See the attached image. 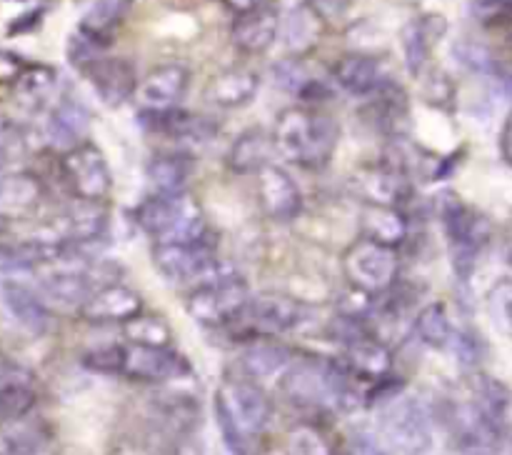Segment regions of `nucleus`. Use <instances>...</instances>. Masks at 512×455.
<instances>
[{
    "label": "nucleus",
    "mask_w": 512,
    "mask_h": 455,
    "mask_svg": "<svg viewBox=\"0 0 512 455\" xmlns=\"http://www.w3.org/2000/svg\"><path fill=\"white\" fill-rule=\"evenodd\" d=\"M215 420L230 453L255 455V440L273 420V403L253 378H225L213 398Z\"/></svg>",
    "instance_id": "obj_1"
},
{
    "label": "nucleus",
    "mask_w": 512,
    "mask_h": 455,
    "mask_svg": "<svg viewBox=\"0 0 512 455\" xmlns=\"http://www.w3.org/2000/svg\"><path fill=\"white\" fill-rule=\"evenodd\" d=\"M280 388L290 403L305 410H353L358 405L353 378L333 360H303L290 365Z\"/></svg>",
    "instance_id": "obj_2"
},
{
    "label": "nucleus",
    "mask_w": 512,
    "mask_h": 455,
    "mask_svg": "<svg viewBox=\"0 0 512 455\" xmlns=\"http://www.w3.org/2000/svg\"><path fill=\"white\" fill-rule=\"evenodd\" d=\"M340 128L330 115L305 108H288L275 123V150L300 168H323L333 158Z\"/></svg>",
    "instance_id": "obj_3"
},
{
    "label": "nucleus",
    "mask_w": 512,
    "mask_h": 455,
    "mask_svg": "<svg viewBox=\"0 0 512 455\" xmlns=\"http://www.w3.org/2000/svg\"><path fill=\"white\" fill-rule=\"evenodd\" d=\"M135 220L155 243H185V240L205 238L200 205L188 193L153 195L138 205Z\"/></svg>",
    "instance_id": "obj_4"
},
{
    "label": "nucleus",
    "mask_w": 512,
    "mask_h": 455,
    "mask_svg": "<svg viewBox=\"0 0 512 455\" xmlns=\"http://www.w3.org/2000/svg\"><path fill=\"white\" fill-rule=\"evenodd\" d=\"M383 438L403 455H428L433 448V420L423 400L398 393L378 405Z\"/></svg>",
    "instance_id": "obj_5"
},
{
    "label": "nucleus",
    "mask_w": 512,
    "mask_h": 455,
    "mask_svg": "<svg viewBox=\"0 0 512 455\" xmlns=\"http://www.w3.org/2000/svg\"><path fill=\"white\" fill-rule=\"evenodd\" d=\"M445 428L460 455H500L505 425L490 418L473 398L450 400L445 408Z\"/></svg>",
    "instance_id": "obj_6"
},
{
    "label": "nucleus",
    "mask_w": 512,
    "mask_h": 455,
    "mask_svg": "<svg viewBox=\"0 0 512 455\" xmlns=\"http://www.w3.org/2000/svg\"><path fill=\"white\" fill-rule=\"evenodd\" d=\"M443 223L453 250L455 273L468 278L475 268V260L490 240V220L470 205L460 203L458 198H448V203L443 205Z\"/></svg>",
    "instance_id": "obj_7"
},
{
    "label": "nucleus",
    "mask_w": 512,
    "mask_h": 455,
    "mask_svg": "<svg viewBox=\"0 0 512 455\" xmlns=\"http://www.w3.org/2000/svg\"><path fill=\"white\" fill-rule=\"evenodd\" d=\"M343 273L360 293H385L398 280V255L395 248L363 238L345 250Z\"/></svg>",
    "instance_id": "obj_8"
},
{
    "label": "nucleus",
    "mask_w": 512,
    "mask_h": 455,
    "mask_svg": "<svg viewBox=\"0 0 512 455\" xmlns=\"http://www.w3.org/2000/svg\"><path fill=\"white\" fill-rule=\"evenodd\" d=\"M248 303V285L233 275H225L200 285L188 295V313L203 325H223L243 313Z\"/></svg>",
    "instance_id": "obj_9"
},
{
    "label": "nucleus",
    "mask_w": 512,
    "mask_h": 455,
    "mask_svg": "<svg viewBox=\"0 0 512 455\" xmlns=\"http://www.w3.org/2000/svg\"><path fill=\"white\" fill-rule=\"evenodd\" d=\"M63 175L70 190L85 203L103 200L113 185V175H110V165L103 150L90 143H80L78 148L63 155Z\"/></svg>",
    "instance_id": "obj_10"
},
{
    "label": "nucleus",
    "mask_w": 512,
    "mask_h": 455,
    "mask_svg": "<svg viewBox=\"0 0 512 455\" xmlns=\"http://www.w3.org/2000/svg\"><path fill=\"white\" fill-rule=\"evenodd\" d=\"M138 383H170L190 375L188 363L173 348H150V345H123L120 350V370Z\"/></svg>",
    "instance_id": "obj_11"
},
{
    "label": "nucleus",
    "mask_w": 512,
    "mask_h": 455,
    "mask_svg": "<svg viewBox=\"0 0 512 455\" xmlns=\"http://www.w3.org/2000/svg\"><path fill=\"white\" fill-rule=\"evenodd\" d=\"M345 325L348 328H340L338 335L345 345L348 368L355 375H360V378L378 380V383L388 378L390 368H393V355H390V350L378 338L365 333L355 318H345Z\"/></svg>",
    "instance_id": "obj_12"
},
{
    "label": "nucleus",
    "mask_w": 512,
    "mask_h": 455,
    "mask_svg": "<svg viewBox=\"0 0 512 455\" xmlns=\"http://www.w3.org/2000/svg\"><path fill=\"white\" fill-rule=\"evenodd\" d=\"M153 263L168 280H190L215 265V250L205 238L185 243H155Z\"/></svg>",
    "instance_id": "obj_13"
},
{
    "label": "nucleus",
    "mask_w": 512,
    "mask_h": 455,
    "mask_svg": "<svg viewBox=\"0 0 512 455\" xmlns=\"http://www.w3.org/2000/svg\"><path fill=\"white\" fill-rule=\"evenodd\" d=\"M188 85L190 70L183 63L158 65L138 85L135 98L145 113H165V110H175V105L185 98Z\"/></svg>",
    "instance_id": "obj_14"
},
{
    "label": "nucleus",
    "mask_w": 512,
    "mask_h": 455,
    "mask_svg": "<svg viewBox=\"0 0 512 455\" xmlns=\"http://www.w3.org/2000/svg\"><path fill=\"white\" fill-rule=\"evenodd\" d=\"M83 73L108 108H120L138 93V75L125 58H98L85 65Z\"/></svg>",
    "instance_id": "obj_15"
},
{
    "label": "nucleus",
    "mask_w": 512,
    "mask_h": 455,
    "mask_svg": "<svg viewBox=\"0 0 512 455\" xmlns=\"http://www.w3.org/2000/svg\"><path fill=\"white\" fill-rule=\"evenodd\" d=\"M260 208L273 220H293L303 210V193L298 183L278 165H265L258 173Z\"/></svg>",
    "instance_id": "obj_16"
},
{
    "label": "nucleus",
    "mask_w": 512,
    "mask_h": 455,
    "mask_svg": "<svg viewBox=\"0 0 512 455\" xmlns=\"http://www.w3.org/2000/svg\"><path fill=\"white\" fill-rule=\"evenodd\" d=\"M38 400L35 375L10 360H0V423L28 418Z\"/></svg>",
    "instance_id": "obj_17"
},
{
    "label": "nucleus",
    "mask_w": 512,
    "mask_h": 455,
    "mask_svg": "<svg viewBox=\"0 0 512 455\" xmlns=\"http://www.w3.org/2000/svg\"><path fill=\"white\" fill-rule=\"evenodd\" d=\"M140 313H143L140 295L120 283H108L98 288L80 308V315L90 323H128Z\"/></svg>",
    "instance_id": "obj_18"
},
{
    "label": "nucleus",
    "mask_w": 512,
    "mask_h": 455,
    "mask_svg": "<svg viewBox=\"0 0 512 455\" xmlns=\"http://www.w3.org/2000/svg\"><path fill=\"white\" fill-rule=\"evenodd\" d=\"M445 30H448V20L440 13H425L420 18H413L403 28V53L405 65L413 75H420L428 65L430 53L435 45L443 40Z\"/></svg>",
    "instance_id": "obj_19"
},
{
    "label": "nucleus",
    "mask_w": 512,
    "mask_h": 455,
    "mask_svg": "<svg viewBox=\"0 0 512 455\" xmlns=\"http://www.w3.org/2000/svg\"><path fill=\"white\" fill-rule=\"evenodd\" d=\"M253 328L263 335H280L300 320V303L285 293H260L245 308Z\"/></svg>",
    "instance_id": "obj_20"
},
{
    "label": "nucleus",
    "mask_w": 512,
    "mask_h": 455,
    "mask_svg": "<svg viewBox=\"0 0 512 455\" xmlns=\"http://www.w3.org/2000/svg\"><path fill=\"white\" fill-rule=\"evenodd\" d=\"M355 190L370 205H388V208H398L410 193L403 168H398V165L363 168L360 173H355Z\"/></svg>",
    "instance_id": "obj_21"
},
{
    "label": "nucleus",
    "mask_w": 512,
    "mask_h": 455,
    "mask_svg": "<svg viewBox=\"0 0 512 455\" xmlns=\"http://www.w3.org/2000/svg\"><path fill=\"white\" fill-rule=\"evenodd\" d=\"M43 285V295L53 305H63V308H83L88 303L90 295L95 293V285L90 275L83 268H55L48 275L40 278Z\"/></svg>",
    "instance_id": "obj_22"
},
{
    "label": "nucleus",
    "mask_w": 512,
    "mask_h": 455,
    "mask_svg": "<svg viewBox=\"0 0 512 455\" xmlns=\"http://www.w3.org/2000/svg\"><path fill=\"white\" fill-rule=\"evenodd\" d=\"M260 78L253 70L245 68H230L215 75L205 88V100L215 108H243L258 93Z\"/></svg>",
    "instance_id": "obj_23"
},
{
    "label": "nucleus",
    "mask_w": 512,
    "mask_h": 455,
    "mask_svg": "<svg viewBox=\"0 0 512 455\" xmlns=\"http://www.w3.org/2000/svg\"><path fill=\"white\" fill-rule=\"evenodd\" d=\"M0 295H3V303L5 308H8V313L13 315L25 330H30V333L35 335L48 330L50 325L48 305H45V300L40 298L33 288L18 283V280H8V283H3Z\"/></svg>",
    "instance_id": "obj_24"
},
{
    "label": "nucleus",
    "mask_w": 512,
    "mask_h": 455,
    "mask_svg": "<svg viewBox=\"0 0 512 455\" xmlns=\"http://www.w3.org/2000/svg\"><path fill=\"white\" fill-rule=\"evenodd\" d=\"M280 20L278 13L270 8L253 10L235 18L233 23V43L243 53H265L278 38Z\"/></svg>",
    "instance_id": "obj_25"
},
{
    "label": "nucleus",
    "mask_w": 512,
    "mask_h": 455,
    "mask_svg": "<svg viewBox=\"0 0 512 455\" xmlns=\"http://www.w3.org/2000/svg\"><path fill=\"white\" fill-rule=\"evenodd\" d=\"M275 150V140L263 128H248L233 140L228 150V168L238 175L260 173L270 165V155Z\"/></svg>",
    "instance_id": "obj_26"
},
{
    "label": "nucleus",
    "mask_w": 512,
    "mask_h": 455,
    "mask_svg": "<svg viewBox=\"0 0 512 455\" xmlns=\"http://www.w3.org/2000/svg\"><path fill=\"white\" fill-rule=\"evenodd\" d=\"M88 125V108L75 98H63L48 118V138L55 148H63L68 153V150L78 148Z\"/></svg>",
    "instance_id": "obj_27"
},
{
    "label": "nucleus",
    "mask_w": 512,
    "mask_h": 455,
    "mask_svg": "<svg viewBox=\"0 0 512 455\" xmlns=\"http://www.w3.org/2000/svg\"><path fill=\"white\" fill-rule=\"evenodd\" d=\"M333 75L340 88L350 95L378 93L385 85L380 60L370 55H345L343 60H338Z\"/></svg>",
    "instance_id": "obj_28"
},
{
    "label": "nucleus",
    "mask_w": 512,
    "mask_h": 455,
    "mask_svg": "<svg viewBox=\"0 0 512 455\" xmlns=\"http://www.w3.org/2000/svg\"><path fill=\"white\" fill-rule=\"evenodd\" d=\"M360 225H363L365 238L388 245V248H398L408 235V223L400 215V210L388 208V205H365Z\"/></svg>",
    "instance_id": "obj_29"
},
{
    "label": "nucleus",
    "mask_w": 512,
    "mask_h": 455,
    "mask_svg": "<svg viewBox=\"0 0 512 455\" xmlns=\"http://www.w3.org/2000/svg\"><path fill=\"white\" fill-rule=\"evenodd\" d=\"M468 395L490 415V418L498 420L500 425H508L512 410V390L503 383V380L485 373L470 375Z\"/></svg>",
    "instance_id": "obj_30"
},
{
    "label": "nucleus",
    "mask_w": 512,
    "mask_h": 455,
    "mask_svg": "<svg viewBox=\"0 0 512 455\" xmlns=\"http://www.w3.org/2000/svg\"><path fill=\"white\" fill-rule=\"evenodd\" d=\"M23 420L8 423V425H15V428L3 435L0 455H55L53 438H50L48 428L38 423L25 425Z\"/></svg>",
    "instance_id": "obj_31"
},
{
    "label": "nucleus",
    "mask_w": 512,
    "mask_h": 455,
    "mask_svg": "<svg viewBox=\"0 0 512 455\" xmlns=\"http://www.w3.org/2000/svg\"><path fill=\"white\" fill-rule=\"evenodd\" d=\"M190 163L183 155H158L148 163V183L155 188V195L185 193Z\"/></svg>",
    "instance_id": "obj_32"
},
{
    "label": "nucleus",
    "mask_w": 512,
    "mask_h": 455,
    "mask_svg": "<svg viewBox=\"0 0 512 455\" xmlns=\"http://www.w3.org/2000/svg\"><path fill=\"white\" fill-rule=\"evenodd\" d=\"M273 75H275V83H278L280 88L290 90V93L300 95V98L305 100H320L328 95L325 85L315 83V80L310 78L308 68L295 58H285L280 60V63H275Z\"/></svg>",
    "instance_id": "obj_33"
},
{
    "label": "nucleus",
    "mask_w": 512,
    "mask_h": 455,
    "mask_svg": "<svg viewBox=\"0 0 512 455\" xmlns=\"http://www.w3.org/2000/svg\"><path fill=\"white\" fill-rule=\"evenodd\" d=\"M40 198V185L30 175H13L0 185V210L10 218L25 215Z\"/></svg>",
    "instance_id": "obj_34"
},
{
    "label": "nucleus",
    "mask_w": 512,
    "mask_h": 455,
    "mask_svg": "<svg viewBox=\"0 0 512 455\" xmlns=\"http://www.w3.org/2000/svg\"><path fill=\"white\" fill-rule=\"evenodd\" d=\"M415 330L418 338L430 348H445L453 340V325H450V315L445 303H430L425 305L415 320Z\"/></svg>",
    "instance_id": "obj_35"
},
{
    "label": "nucleus",
    "mask_w": 512,
    "mask_h": 455,
    "mask_svg": "<svg viewBox=\"0 0 512 455\" xmlns=\"http://www.w3.org/2000/svg\"><path fill=\"white\" fill-rule=\"evenodd\" d=\"M130 5H133V0H95L85 13L83 23H80V30L93 35V38L105 40V35L125 18Z\"/></svg>",
    "instance_id": "obj_36"
},
{
    "label": "nucleus",
    "mask_w": 512,
    "mask_h": 455,
    "mask_svg": "<svg viewBox=\"0 0 512 455\" xmlns=\"http://www.w3.org/2000/svg\"><path fill=\"white\" fill-rule=\"evenodd\" d=\"M290 353L283 345L273 343H255L245 350L243 368L250 378H268V375L278 373L280 368H288Z\"/></svg>",
    "instance_id": "obj_37"
},
{
    "label": "nucleus",
    "mask_w": 512,
    "mask_h": 455,
    "mask_svg": "<svg viewBox=\"0 0 512 455\" xmlns=\"http://www.w3.org/2000/svg\"><path fill=\"white\" fill-rule=\"evenodd\" d=\"M125 338L133 345H150V348H170V343H173L170 325L158 315L145 313L125 323Z\"/></svg>",
    "instance_id": "obj_38"
},
{
    "label": "nucleus",
    "mask_w": 512,
    "mask_h": 455,
    "mask_svg": "<svg viewBox=\"0 0 512 455\" xmlns=\"http://www.w3.org/2000/svg\"><path fill=\"white\" fill-rule=\"evenodd\" d=\"M318 35H320V20L313 10H308V8L290 10V15L285 18V28H283L285 45H288L290 50H298V53H303V50H308L310 45L318 40Z\"/></svg>",
    "instance_id": "obj_39"
},
{
    "label": "nucleus",
    "mask_w": 512,
    "mask_h": 455,
    "mask_svg": "<svg viewBox=\"0 0 512 455\" xmlns=\"http://www.w3.org/2000/svg\"><path fill=\"white\" fill-rule=\"evenodd\" d=\"M108 218L100 208L88 205V208H78L65 218V238L70 243H90V240L100 238L105 233Z\"/></svg>",
    "instance_id": "obj_40"
},
{
    "label": "nucleus",
    "mask_w": 512,
    "mask_h": 455,
    "mask_svg": "<svg viewBox=\"0 0 512 455\" xmlns=\"http://www.w3.org/2000/svg\"><path fill=\"white\" fill-rule=\"evenodd\" d=\"M55 88V70L48 65H33V68H25L20 73V78L15 80V90H18L20 98L30 105H43L45 98L53 93Z\"/></svg>",
    "instance_id": "obj_41"
},
{
    "label": "nucleus",
    "mask_w": 512,
    "mask_h": 455,
    "mask_svg": "<svg viewBox=\"0 0 512 455\" xmlns=\"http://www.w3.org/2000/svg\"><path fill=\"white\" fill-rule=\"evenodd\" d=\"M290 455H333L323 435L310 425H300L288 435Z\"/></svg>",
    "instance_id": "obj_42"
},
{
    "label": "nucleus",
    "mask_w": 512,
    "mask_h": 455,
    "mask_svg": "<svg viewBox=\"0 0 512 455\" xmlns=\"http://www.w3.org/2000/svg\"><path fill=\"white\" fill-rule=\"evenodd\" d=\"M120 350H123V345H100V348L88 350V353L83 355V365L88 370H93V373L118 375Z\"/></svg>",
    "instance_id": "obj_43"
},
{
    "label": "nucleus",
    "mask_w": 512,
    "mask_h": 455,
    "mask_svg": "<svg viewBox=\"0 0 512 455\" xmlns=\"http://www.w3.org/2000/svg\"><path fill=\"white\" fill-rule=\"evenodd\" d=\"M490 310L495 323L503 330H512V280H503L490 293Z\"/></svg>",
    "instance_id": "obj_44"
},
{
    "label": "nucleus",
    "mask_w": 512,
    "mask_h": 455,
    "mask_svg": "<svg viewBox=\"0 0 512 455\" xmlns=\"http://www.w3.org/2000/svg\"><path fill=\"white\" fill-rule=\"evenodd\" d=\"M453 83H450V78L445 73H433L428 80H425V98L430 100L433 105H440V108H445V105L453 103Z\"/></svg>",
    "instance_id": "obj_45"
},
{
    "label": "nucleus",
    "mask_w": 512,
    "mask_h": 455,
    "mask_svg": "<svg viewBox=\"0 0 512 455\" xmlns=\"http://www.w3.org/2000/svg\"><path fill=\"white\" fill-rule=\"evenodd\" d=\"M158 455H205V445L195 433L173 435V438L160 448Z\"/></svg>",
    "instance_id": "obj_46"
},
{
    "label": "nucleus",
    "mask_w": 512,
    "mask_h": 455,
    "mask_svg": "<svg viewBox=\"0 0 512 455\" xmlns=\"http://www.w3.org/2000/svg\"><path fill=\"white\" fill-rule=\"evenodd\" d=\"M455 58L473 70H488L490 68V53L483 48V45L458 43L455 45Z\"/></svg>",
    "instance_id": "obj_47"
},
{
    "label": "nucleus",
    "mask_w": 512,
    "mask_h": 455,
    "mask_svg": "<svg viewBox=\"0 0 512 455\" xmlns=\"http://www.w3.org/2000/svg\"><path fill=\"white\" fill-rule=\"evenodd\" d=\"M455 345H458V358H460V363L468 365V368H473V365L480 360L478 340H475L473 335L463 333L458 340H455Z\"/></svg>",
    "instance_id": "obj_48"
},
{
    "label": "nucleus",
    "mask_w": 512,
    "mask_h": 455,
    "mask_svg": "<svg viewBox=\"0 0 512 455\" xmlns=\"http://www.w3.org/2000/svg\"><path fill=\"white\" fill-rule=\"evenodd\" d=\"M350 455H385L383 448L375 443L373 435L358 433L353 440H350Z\"/></svg>",
    "instance_id": "obj_49"
},
{
    "label": "nucleus",
    "mask_w": 512,
    "mask_h": 455,
    "mask_svg": "<svg viewBox=\"0 0 512 455\" xmlns=\"http://www.w3.org/2000/svg\"><path fill=\"white\" fill-rule=\"evenodd\" d=\"M23 65L15 58L13 53H0V83H10V80H18L23 73Z\"/></svg>",
    "instance_id": "obj_50"
},
{
    "label": "nucleus",
    "mask_w": 512,
    "mask_h": 455,
    "mask_svg": "<svg viewBox=\"0 0 512 455\" xmlns=\"http://www.w3.org/2000/svg\"><path fill=\"white\" fill-rule=\"evenodd\" d=\"M40 18H43V10H33V13H25L20 15L18 20L10 23V35H20V33H28V30H35L40 25Z\"/></svg>",
    "instance_id": "obj_51"
},
{
    "label": "nucleus",
    "mask_w": 512,
    "mask_h": 455,
    "mask_svg": "<svg viewBox=\"0 0 512 455\" xmlns=\"http://www.w3.org/2000/svg\"><path fill=\"white\" fill-rule=\"evenodd\" d=\"M500 153H503V160L512 168V113L505 118L503 133H500Z\"/></svg>",
    "instance_id": "obj_52"
},
{
    "label": "nucleus",
    "mask_w": 512,
    "mask_h": 455,
    "mask_svg": "<svg viewBox=\"0 0 512 455\" xmlns=\"http://www.w3.org/2000/svg\"><path fill=\"white\" fill-rule=\"evenodd\" d=\"M225 5H228L230 10H235L238 15L243 13H253V10H260V8H268L270 0H223Z\"/></svg>",
    "instance_id": "obj_53"
},
{
    "label": "nucleus",
    "mask_w": 512,
    "mask_h": 455,
    "mask_svg": "<svg viewBox=\"0 0 512 455\" xmlns=\"http://www.w3.org/2000/svg\"><path fill=\"white\" fill-rule=\"evenodd\" d=\"M110 455H148V453H145L143 448H138V445L125 443V445H118V448H115Z\"/></svg>",
    "instance_id": "obj_54"
},
{
    "label": "nucleus",
    "mask_w": 512,
    "mask_h": 455,
    "mask_svg": "<svg viewBox=\"0 0 512 455\" xmlns=\"http://www.w3.org/2000/svg\"><path fill=\"white\" fill-rule=\"evenodd\" d=\"M255 455H290V450H288V445H285V448H265Z\"/></svg>",
    "instance_id": "obj_55"
},
{
    "label": "nucleus",
    "mask_w": 512,
    "mask_h": 455,
    "mask_svg": "<svg viewBox=\"0 0 512 455\" xmlns=\"http://www.w3.org/2000/svg\"><path fill=\"white\" fill-rule=\"evenodd\" d=\"M505 255H508V263L512 265V228H510L508 238H505Z\"/></svg>",
    "instance_id": "obj_56"
},
{
    "label": "nucleus",
    "mask_w": 512,
    "mask_h": 455,
    "mask_svg": "<svg viewBox=\"0 0 512 455\" xmlns=\"http://www.w3.org/2000/svg\"><path fill=\"white\" fill-rule=\"evenodd\" d=\"M508 35H510V40H512V15L508 18Z\"/></svg>",
    "instance_id": "obj_57"
},
{
    "label": "nucleus",
    "mask_w": 512,
    "mask_h": 455,
    "mask_svg": "<svg viewBox=\"0 0 512 455\" xmlns=\"http://www.w3.org/2000/svg\"><path fill=\"white\" fill-rule=\"evenodd\" d=\"M3 160H5V155H3V150H0V165H3Z\"/></svg>",
    "instance_id": "obj_58"
},
{
    "label": "nucleus",
    "mask_w": 512,
    "mask_h": 455,
    "mask_svg": "<svg viewBox=\"0 0 512 455\" xmlns=\"http://www.w3.org/2000/svg\"><path fill=\"white\" fill-rule=\"evenodd\" d=\"M510 455H512V440H510Z\"/></svg>",
    "instance_id": "obj_59"
},
{
    "label": "nucleus",
    "mask_w": 512,
    "mask_h": 455,
    "mask_svg": "<svg viewBox=\"0 0 512 455\" xmlns=\"http://www.w3.org/2000/svg\"><path fill=\"white\" fill-rule=\"evenodd\" d=\"M505 3H510V5H512V0H505Z\"/></svg>",
    "instance_id": "obj_60"
}]
</instances>
